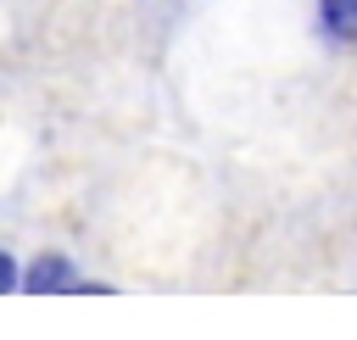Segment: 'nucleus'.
I'll use <instances>...</instances> for the list:
<instances>
[{"instance_id": "obj_1", "label": "nucleus", "mask_w": 357, "mask_h": 340, "mask_svg": "<svg viewBox=\"0 0 357 340\" xmlns=\"http://www.w3.org/2000/svg\"><path fill=\"white\" fill-rule=\"evenodd\" d=\"M22 284H28V290H84V284L73 279V262H67V256H56V251L33 256V268L22 273Z\"/></svg>"}, {"instance_id": "obj_2", "label": "nucleus", "mask_w": 357, "mask_h": 340, "mask_svg": "<svg viewBox=\"0 0 357 340\" xmlns=\"http://www.w3.org/2000/svg\"><path fill=\"white\" fill-rule=\"evenodd\" d=\"M324 33L329 39H357V0H324Z\"/></svg>"}, {"instance_id": "obj_3", "label": "nucleus", "mask_w": 357, "mask_h": 340, "mask_svg": "<svg viewBox=\"0 0 357 340\" xmlns=\"http://www.w3.org/2000/svg\"><path fill=\"white\" fill-rule=\"evenodd\" d=\"M11 284H17V262L0 251V290H11Z\"/></svg>"}]
</instances>
